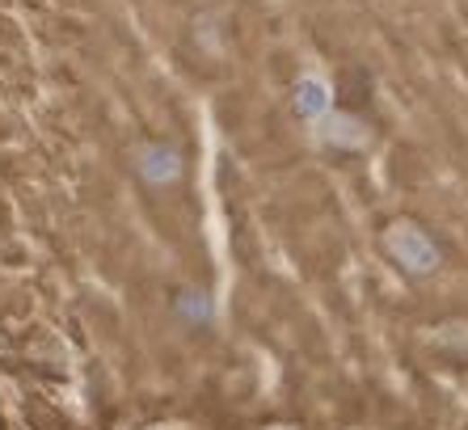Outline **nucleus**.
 Returning a JSON list of instances; mask_svg holds the SVG:
<instances>
[{"label":"nucleus","mask_w":468,"mask_h":430,"mask_svg":"<svg viewBox=\"0 0 468 430\" xmlns=\"http://www.w3.org/2000/svg\"><path fill=\"white\" fill-rule=\"evenodd\" d=\"M397 253L413 266V270H427V266H435V253H430L418 236H397Z\"/></svg>","instance_id":"f257e3e1"}]
</instances>
